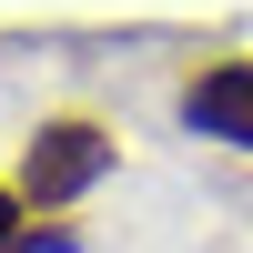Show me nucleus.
<instances>
[{"label":"nucleus","mask_w":253,"mask_h":253,"mask_svg":"<svg viewBox=\"0 0 253 253\" xmlns=\"http://www.w3.org/2000/svg\"><path fill=\"white\" fill-rule=\"evenodd\" d=\"M101 172H112V132H101V122H41V132L20 142V203H31V213L81 203Z\"/></svg>","instance_id":"1"},{"label":"nucleus","mask_w":253,"mask_h":253,"mask_svg":"<svg viewBox=\"0 0 253 253\" xmlns=\"http://www.w3.org/2000/svg\"><path fill=\"white\" fill-rule=\"evenodd\" d=\"M182 122H193L203 142H223V152H253V61H203L193 81H182Z\"/></svg>","instance_id":"2"}]
</instances>
